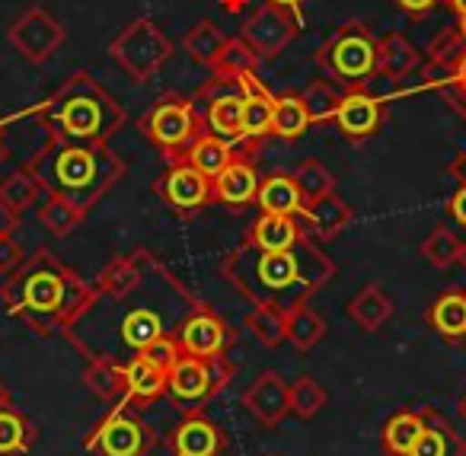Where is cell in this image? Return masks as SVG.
I'll use <instances>...</instances> for the list:
<instances>
[{
    "mask_svg": "<svg viewBox=\"0 0 466 456\" xmlns=\"http://www.w3.org/2000/svg\"><path fill=\"white\" fill-rule=\"evenodd\" d=\"M453 7H457L460 14H466V0H453Z\"/></svg>",
    "mask_w": 466,
    "mask_h": 456,
    "instance_id": "obj_47",
    "label": "cell"
},
{
    "mask_svg": "<svg viewBox=\"0 0 466 456\" xmlns=\"http://www.w3.org/2000/svg\"><path fill=\"white\" fill-rule=\"evenodd\" d=\"M451 211H453V218H457L460 224L466 227V186L460 188L457 195H453V201H451Z\"/></svg>",
    "mask_w": 466,
    "mask_h": 456,
    "instance_id": "obj_44",
    "label": "cell"
},
{
    "mask_svg": "<svg viewBox=\"0 0 466 456\" xmlns=\"http://www.w3.org/2000/svg\"><path fill=\"white\" fill-rule=\"evenodd\" d=\"M211 128L224 137L243 135V99L240 96H220L211 106Z\"/></svg>",
    "mask_w": 466,
    "mask_h": 456,
    "instance_id": "obj_33",
    "label": "cell"
},
{
    "mask_svg": "<svg viewBox=\"0 0 466 456\" xmlns=\"http://www.w3.org/2000/svg\"><path fill=\"white\" fill-rule=\"evenodd\" d=\"M268 456H279V453H268Z\"/></svg>",
    "mask_w": 466,
    "mask_h": 456,
    "instance_id": "obj_53",
    "label": "cell"
},
{
    "mask_svg": "<svg viewBox=\"0 0 466 456\" xmlns=\"http://www.w3.org/2000/svg\"><path fill=\"white\" fill-rule=\"evenodd\" d=\"M0 297L10 313L26 319L39 332H67L74 316L90 300V288L65 265L52 262L48 252L20 271L7 288H0Z\"/></svg>",
    "mask_w": 466,
    "mask_h": 456,
    "instance_id": "obj_2",
    "label": "cell"
},
{
    "mask_svg": "<svg viewBox=\"0 0 466 456\" xmlns=\"http://www.w3.org/2000/svg\"><path fill=\"white\" fill-rule=\"evenodd\" d=\"M300 227L294 224V218H281V214H262L253 224V237L249 246L262 252H275V249H291L300 243Z\"/></svg>",
    "mask_w": 466,
    "mask_h": 456,
    "instance_id": "obj_16",
    "label": "cell"
},
{
    "mask_svg": "<svg viewBox=\"0 0 466 456\" xmlns=\"http://www.w3.org/2000/svg\"><path fill=\"white\" fill-rule=\"evenodd\" d=\"M35 198H39V182L33 179V176H10L4 186H0V201L4 205H10L14 211H23V208L35 205Z\"/></svg>",
    "mask_w": 466,
    "mask_h": 456,
    "instance_id": "obj_36",
    "label": "cell"
},
{
    "mask_svg": "<svg viewBox=\"0 0 466 456\" xmlns=\"http://www.w3.org/2000/svg\"><path fill=\"white\" fill-rule=\"evenodd\" d=\"M406 456H466V441L444 415H438V409H428L425 431Z\"/></svg>",
    "mask_w": 466,
    "mask_h": 456,
    "instance_id": "obj_10",
    "label": "cell"
},
{
    "mask_svg": "<svg viewBox=\"0 0 466 456\" xmlns=\"http://www.w3.org/2000/svg\"><path fill=\"white\" fill-rule=\"evenodd\" d=\"M460 411H463V415H466V399H463V402H460Z\"/></svg>",
    "mask_w": 466,
    "mask_h": 456,
    "instance_id": "obj_50",
    "label": "cell"
},
{
    "mask_svg": "<svg viewBox=\"0 0 466 456\" xmlns=\"http://www.w3.org/2000/svg\"><path fill=\"white\" fill-rule=\"evenodd\" d=\"M304 211V218L310 220V227L319 233V237H336L339 230H342L345 224L351 220V211L345 201H339L336 195H326V198L319 201H310L307 208H300Z\"/></svg>",
    "mask_w": 466,
    "mask_h": 456,
    "instance_id": "obj_21",
    "label": "cell"
},
{
    "mask_svg": "<svg viewBox=\"0 0 466 456\" xmlns=\"http://www.w3.org/2000/svg\"><path fill=\"white\" fill-rule=\"evenodd\" d=\"M237 367L218 354V358H188L182 354L167 373V396L179 411H201L214 396L224 392V386L233 380Z\"/></svg>",
    "mask_w": 466,
    "mask_h": 456,
    "instance_id": "obj_3",
    "label": "cell"
},
{
    "mask_svg": "<svg viewBox=\"0 0 466 456\" xmlns=\"http://www.w3.org/2000/svg\"><path fill=\"white\" fill-rule=\"evenodd\" d=\"M307 122H310V116H307V106L304 99H279L275 103V112H272V131H279L281 137H298L304 135Z\"/></svg>",
    "mask_w": 466,
    "mask_h": 456,
    "instance_id": "obj_29",
    "label": "cell"
},
{
    "mask_svg": "<svg viewBox=\"0 0 466 456\" xmlns=\"http://www.w3.org/2000/svg\"><path fill=\"white\" fill-rule=\"evenodd\" d=\"M460 262H463V265H466V243H463V246H460Z\"/></svg>",
    "mask_w": 466,
    "mask_h": 456,
    "instance_id": "obj_48",
    "label": "cell"
},
{
    "mask_svg": "<svg viewBox=\"0 0 466 456\" xmlns=\"http://www.w3.org/2000/svg\"><path fill=\"white\" fill-rule=\"evenodd\" d=\"M214 195L224 205H249L259 195V179H256L253 167L247 163H227L218 176H214Z\"/></svg>",
    "mask_w": 466,
    "mask_h": 456,
    "instance_id": "obj_14",
    "label": "cell"
},
{
    "mask_svg": "<svg viewBox=\"0 0 466 456\" xmlns=\"http://www.w3.org/2000/svg\"><path fill=\"white\" fill-rule=\"evenodd\" d=\"M349 316L364 332H377V329L393 316V303H390V297L383 294L377 284H368V288L349 303Z\"/></svg>",
    "mask_w": 466,
    "mask_h": 456,
    "instance_id": "obj_19",
    "label": "cell"
},
{
    "mask_svg": "<svg viewBox=\"0 0 466 456\" xmlns=\"http://www.w3.org/2000/svg\"><path fill=\"white\" fill-rule=\"evenodd\" d=\"M173 456H224L227 434L205 415V411H182V421L169 434Z\"/></svg>",
    "mask_w": 466,
    "mask_h": 456,
    "instance_id": "obj_6",
    "label": "cell"
},
{
    "mask_svg": "<svg viewBox=\"0 0 466 456\" xmlns=\"http://www.w3.org/2000/svg\"><path fill=\"white\" fill-rule=\"evenodd\" d=\"M256 198H259L262 214H281V218H294L304 208L294 176H272V179H266V186L259 188Z\"/></svg>",
    "mask_w": 466,
    "mask_h": 456,
    "instance_id": "obj_18",
    "label": "cell"
},
{
    "mask_svg": "<svg viewBox=\"0 0 466 456\" xmlns=\"http://www.w3.org/2000/svg\"><path fill=\"white\" fill-rule=\"evenodd\" d=\"M428 322L447 341L466 339V290H451V294L438 297L428 309Z\"/></svg>",
    "mask_w": 466,
    "mask_h": 456,
    "instance_id": "obj_15",
    "label": "cell"
},
{
    "mask_svg": "<svg viewBox=\"0 0 466 456\" xmlns=\"http://www.w3.org/2000/svg\"><path fill=\"white\" fill-rule=\"evenodd\" d=\"M275 4H298V0H275Z\"/></svg>",
    "mask_w": 466,
    "mask_h": 456,
    "instance_id": "obj_49",
    "label": "cell"
},
{
    "mask_svg": "<svg viewBox=\"0 0 466 456\" xmlns=\"http://www.w3.org/2000/svg\"><path fill=\"white\" fill-rule=\"evenodd\" d=\"M402 7L406 10H412V14H419V10H428L434 4V0H400Z\"/></svg>",
    "mask_w": 466,
    "mask_h": 456,
    "instance_id": "obj_45",
    "label": "cell"
},
{
    "mask_svg": "<svg viewBox=\"0 0 466 456\" xmlns=\"http://www.w3.org/2000/svg\"><path fill=\"white\" fill-rule=\"evenodd\" d=\"M23 262V249L16 246L14 237H0V271L4 275H10V271H16Z\"/></svg>",
    "mask_w": 466,
    "mask_h": 456,
    "instance_id": "obj_41",
    "label": "cell"
},
{
    "mask_svg": "<svg viewBox=\"0 0 466 456\" xmlns=\"http://www.w3.org/2000/svg\"><path fill=\"white\" fill-rule=\"evenodd\" d=\"M463 179H466V163H463Z\"/></svg>",
    "mask_w": 466,
    "mask_h": 456,
    "instance_id": "obj_52",
    "label": "cell"
},
{
    "mask_svg": "<svg viewBox=\"0 0 466 456\" xmlns=\"http://www.w3.org/2000/svg\"><path fill=\"white\" fill-rule=\"evenodd\" d=\"M157 447V434L141 418L137 405L118 399L109 409V415L93 428V434L84 441L86 453L96 456H147Z\"/></svg>",
    "mask_w": 466,
    "mask_h": 456,
    "instance_id": "obj_4",
    "label": "cell"
},
{
    "mask_svg": "<svg viewBox=\"0 0 466 456\" xmlns=\"http://www.w3.org/2000/svg\"><path fill=\"white\" fill-rule=\"evenodd\" d=\"M46 176H48L46 179L48 188H52L58 198L77 205L80 211H86V208L109 188V182L116 179V176H103L96 157H93L90 150H80V147L61 150L55 167L48 169Z\"/></svg>",
    "mask_w": 466,
    "mask_h": 456,
    "instance_id": "obj_5",
    "label": "cell"
},
{
    "mask_svg": "<svg viewBox=\"0 0 466 456\" xmlns=\"http://www.w3.org/2000/svg\"><path fill=\"white\" fill-rule=\"evenodd\" d=\"M220 61H224L227 67H240V71H247L249 67V52L243 46H224L220 48Z\"/></svg>",
    "mask_w": 466,
    "mask_h": 456,
    "instance_id": "obj_42",
    "label": "cell"
},
{
    "mask_svg": "<svg viewBox=\"0 0 466 456\" xmlns=\"http://www.w3.org/2000/svg\"><path fill=\"white\" fill-rule=\"evenodd\" d=\"M428 409H402L396 415L387 418L380 431V447L387 456H406L412 450V443L419 441V434L425 431Z\"/></svg>",
    "mask_w": 466,
    "mask_h": 456,
    "instance_id": "obj_12",
    "label": "cell"
},
{
    "mask_svg": "<svg viewBox=\"0 0 466 456\" xmlns=\"http://www.w3.org/2000/svg\"><path fill=\"white\" fill-rule=\"evenodd\" d=\"M412 65V52L406 48V42L402 39H390V52H387V61H383V67L393 74H402L406 67Z\"/></svg>",
    "mask_w": 466,
    "mask_h": 456,
    "instance_id": "obj_40",
    "label": "cell"
},
{
    "mask_svg": "<svg viewBox=\"0 0 466 456\" xmlns=\"http://www.w3.org/2000/svg\"><path fill=\"white\" fill-rule=\"evenodd\" d=\"M421 256H425L434 269H451L460 258V239L453 237L447 227H434L425 237V243H421Z\"/></svg>",
    "mask_w": 466,
    "mask_h": 456,
    "instance_id": "obj_28",
    "label": "cell"
},
{
    "mask_svg": "<svg viewBox=\"0 0 466 456\" xmlns=\"http://www.w3.org/2000/svg\"><path fill=\"white\" fill-rule=\"evenodd\" d=\"M230 163V150L224 147L220 141H214V137H205V141L195 144L192 150V167L198 169V173H205L208 179H214V176L220 173V169Z\"/></svg>",
    "mask_w": 466,
    "mask_h": 456,
    "instance_id": "obj_35",
    "label": "cell"
},
{
    "mask_svg": "<svg viewBox=\"0 0 466 456\" xmlns=\"http://www.w3.org/2000/svg\"><path fill=\"white\" fill-rule=\"evenodd\" d=\"M122 370H125V392H122L125 402L141 409V405H150L160 396H167V370L157 367L154 360H147L144 354H137L128 364H122Z\"/></svg>",
    "mask_w": 466,
    "mask_h": 456,
    "instance_id": "obj_9",
    "label": "cell"
},
{
    "mask_svg": "<svg viewBox=\"0 0 466 456\" xmlns=\"http://www.w3.org/2000/svg\"><path fill=\"white\" fill-rule=\"evenodd\" d=\"M16 230V211L0 201V237H14Z\"/></svg>",
    "mask_w": 466,
    "mask_h": 456,
    "instance_id": "obj_43",
    "label": "cell"
},
{
    "mask_svg": "<svg viewBox=\"0 0 466 456\" xmlns=\"http://www.w3.org/2000/svg\"><path fill=\"white\" fill-rule=\"evenodd\" d=\"M35 443V428L20 409H0V456H26Z\"/></svg>",
    "mask_w": 466,
    "mask_h": 456,
    "instance_id": "obj_17",
    "label": "cell"
},
{
    "mask_svg": "<svg viewBox=\"0 0 466 456\" xmlns=\"http://www.w3.org/2000/svg\"><path fill=\"white\" fill-rule=\"evenodd\" d=\"M285 377L275 370H266L249 383V390L243 392V409L262 424V428H279L288 415H291V399H288Z\"/></svg>",
    "mask_w": 466,
    "mask_h": 456,
    "instance_id": "obj_7",
    "label": "cell"
},
{
    "mask_svg": "<svg viewBox=\"0 0 466 456\" xmlns=\"http://www.w3.org/2000/svg\"><path fill=\"white\" fill-rule=\"evenodd\" d=\"M150 131H154V137L160 144L173 147V144H182L192 135V118H188V112L182 106H163V109H157Z\"/></svg>",
    "mask_w": 466,
    "mask_h": 456,
    "instance_id": "obj_25",
    "label": "cell"
},
{
    "mask_svg": "<svg viewBox=\"0 0 466 456\" xmlns=\"http://www.w3.org/2000/svg\"><path fill=\"white\" fill-rule=\"evenodd\" d=\"M220 48H224V39H220V33L211 23H201V26L188 35V52H195V58H201V61L220 55Z\"/></svg>",
    "mask_w": 466,
    "mask_h": 456,
    "instance_id": "obj_37",
    "label": "cell"
},
{
    "mask_svg": "<svg viewBox=\"0 0 466 456\" xmlns=\"http://www.w3.org/2000/svg\"><path fill=\"white\" fill-rule=\"evenodd\" d=\"M332 61H336V71L345 74L349 80L364 77V74L370 71V65H374V48H370V42L361 39V35H349V39H342L336 46Z\"/></svg>",
    "mask_w": 466,
    "mask_h": 456,
    "instance_id": "obj_22",
    "label": "cell"
},
{
    "mask_svg": "<svg viewBox=\"0 0 466 456\" xmlns=\"http://www.w3.org/2000/svg\"><path fill=\"white\" fill-rule=\"evenodd\" d=\"M275 103L262 90H253L249 99H243V135H266L272 131Z\"/></svg>",
    "mask_w": 466,
    "mask_h": 456,
    "instance_id": "obj_32",
    "label": "cell"
},
{
    "mask_svg": "<svg viewBox=\"0 0 466 456\" xmlns=\"http://www.w3.org/2000/svg\"><path fill=\"white\" fill-rule=\"evenodd\" d=\"M463 35H466V14H463Z\"/></svg>",
    "mask_w": 466,
    "mask_h": 456,
    "instance_id": "obj_51",
    "label": "cell"
},
{
    "mask_svg": "<svg viewBox=\"0 0 466 456\" xmlns=\"http://www.w3.org/2000/svg\"><path fill=\"white\" fill-rule=\"evenodd\" d=\"M294 182H298V192H300V201H319L326 195H332V176L319 167L317 160L310 163H300V169L294 173Z\"/></svg>",
    "mask_w": 466,
    "mask_h": 456,
    "instance_id": "obj_31",
    "label": "cell"
},
{
    "mask_svg": "<svg viewBox=\"0 0 466 456\" xmlns=\"http://www.w3.org/2000/svg\"><path fill=\"white\" fill-rule=\"evenodd\" d=\"M10 405V390H7V383L0 380V409H7Z\"/></svg>",
    "mask_w": 466,
    "mask_h": 456,
    "instance_id": "obj_46",
    "label": "cell"
},
{
    "mask_svg": "<svg viewBox=\"0 0 466 456\" xmlns=\"http://www.w3.org/2000/svg\"><path fill=\"white\" fill-rule=\"evenodd\" d=\"M377 103L370 96H349L339 106V125L349 135H370L377 125Z\"/></svg>",
    "mask_w": 466,
    "mask_h": 456,
    "instance_id": "obj_26",
    "label": "cell"
},
{
    "mask_svg": "<svg viewBox=\"0 0 466 456\" xmlns=\"http://www.w3.org/2000/svg\"><path fill=\"white\" fill-rule=\"evenodd\" d=\"M247 329L262 341V345L275 348L285 341V313L275 307H256L247 316Z\"/></svg>",
    "mask_w": 466,
    "mask_h": 456,
    "instance_id": "obj_27",
    "label": "cell"
},
{
    "mask_svg": "<svg viewBox=\"0 0 466 456\" xmlns=\"http://www.w3.org/2000/svg\"><path fill=\"white\" fill-rule=\"evenodd\" d=\"M42 220H46V227L55 233V237H67V233L80 227L84 211H80L77 205H71V201L52 195V198H48V205H42Z\"/></svg>",
    "mask_w": 466,
    "mask_h": 456,
    "instance_id": "obj_30",
    "label": "cell"
},
{
    "mask_svg": "<svg viewBox=\"0 0 466 456\" xmlns=\"http://www.w3.org/2000/svg\"><path fill=\"white\" fill-rule=\"evenodd\" d=\"M84 383L106 402H118L125 392V370L122 364H109V360H86Z\"/></svg>",
    "mask_w": 466,
    "mask_h": 456,
    "instance_id": "obj_23",
    "label": "cell"
},
{
    "mask_svg": "<svg viewBox=\"0 0 466 456\" xmlns=\"http://www.w3.org/2000/svg\"><path fill=\"white\" fill-rule=\"evenodd\" d=\"M288 399H291V415H298L300 421H310L326 409V390L313 377H298L288 386Z\"/></svg>",
    "mask_w": 466,
    "mask_h": 456,
    "instance_id": "obj_24",
    "label": "cell"
},
{
    "mask_svg": "<svg viewBox=\"0 0 466 456\" xmlns=\"http://www.w3.org/2000/svg\"><path fill=\"white\" fill-rule=\"evenodd\" d=\"M163 198L176 211H192V208H201L211 198V179L205 173H198L195 167H176L163 179Z\"/></svg>",
    "mask_w": 466,
    "mask_h": 456,
    "instance_id": "obj_11",
    "label": "cell"
},
{
    "mask_svg": "<svg viewBox=\"0 0 466 456\" xmlns=\"http://www.w3.org/2000/svg\"><path fill=\"white\" fill-rule=\"evenodd\" d=\"M176 341H179V351L188 354V358H218V354H227L230 332L214 313L198 309V313H192L182 322Z\"/></svg>",
    "mask_w": 466,
    "mask_h": 456,
    "instance_id": "obj_8",
    "label": "cell"
},
{
    "mask_svg": "<svg viewBox=\"0 0 466 456\" xmlns=\"http://www.w3.org/2000/svg\"><path fill=\"white\" fill-rule=\"evenodd\" d=\"M14 42L23 48V55L33 61H42L61 42V26L48 20L42 10H33L20 26L14 29Z\"/></svg>",
    "mask_w": 466,
    "mask_h": 456,
    "instance_id": "obj_13",
    "label": "cell"
},
{
    "mask_svg": "<svg viewBox=\"0 0 466 456\" xmlns=\"http://www.w3.org/2000/svg\"><path fill=\"white\" fill-rule=\"evenodd\" d=\"M304 106L310 118H323V116H329V112H336V96H332V90L326 84H317L307 90Z\"/></svg>",
    "mask_w": 466,
    "mask_h": 456,
    "instance_id": "obj_39",
    "label": "cell"
},
{
    "mask_svg": "<svg viewBox=\"0 0 466 456\" xmlns=\"http://www.w3.org/2000/svg\"><path fill=\"white\" fill-rule=\"evenodd\" d=\"M323 335H326V322L317 309L300 303L291 313H285V339L291 341L298 351H310L313 345H319Z\"/></svg>",
    "mask_w": 466,
    "mask_h": 456,
    "instance_id": "obj_20",
    "label": "cell"
},
{
    "mask_svg": "<svg viewBox=\"0 0 466 456\" xmlns=\"http://www.w3.org/2000/svg\"><path fill=\"white\" fill-rule=\"evenodd\" d=\"M141 354H144V358H147V360H154L157 367H163V370H167V373H169V367H173L176 360L182 358L179 341H176L173 335H169V339H157L154 345H147Z\"/></svg>",
    "mask_w": 466,
    "mask_h": 456,
    "instance_id": "obj_38",
    "label": "cell"
},
{
    "mask_svg": "<svg viewBox=\"0 0 466 456\" xmlns=\"http://www.w3.org/2000/svg\"><path fill=\"white\" fill-rule=\"evenodd\" d=\"M61 122L71 135H93L99 128V106L90 103V99H71L67 109L61 112Z\"/></svg>",
    "mask_w": 466,
    "mask_h": 456,
    "instance_id": "obj_34",
    "label": "cell"
},
{
    "mask_svg": "<svg viewBox=\"0 0 466 456\" xmlns=\"http://www.w3.org/2000/svg\"><path fill=\"white\" fill-rule=\"evenodd\" d=\"M224 275L256 307H275L281 313H291L336 275V265L310 239H300L291 249L262 252L249 246V249L233 252L224 262Z\"/></svg>",
    "mask_w": 466,
    "mask_h": 456,
    "instance_id": "obj_1",
    "label": "cell"
}]
</instances>
